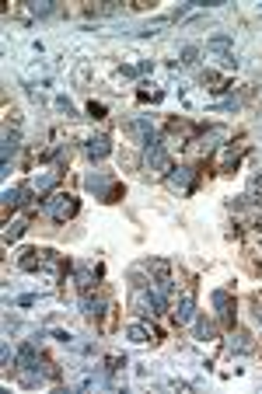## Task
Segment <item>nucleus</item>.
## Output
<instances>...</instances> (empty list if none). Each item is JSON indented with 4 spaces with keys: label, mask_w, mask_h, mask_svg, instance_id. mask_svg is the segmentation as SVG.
I'll return each instance as SVG.
<instances>
[{
    "label": "nucleus",
    "mask_w": 262,
    "mask_h": 394,
    "mask_svg": "<svg viewBox=\"0 0 262 394\" xmlns=\"http://www.w3.org/2000/svg\"><path fill=\"white\" fill-rule=\"evenodd\" d=\"M84 189L94 192V199H101V203H119V196H126V185H119L112 175H105V172L84 175Z\"/></svg>",
    "instance_id": "obj_1"
},
{
    "label": "nucleus",
    "mask_w": 262,
    "mask_h": 394,
    "mask_svg": "<svg viewBox=\"0 0 262 394\" xmlns=\"http://www.w3.org/2000/svg\"><path fill=\"white\" fill-rule=\"evenodd\" d=\"M42 209L52 216V223H67V220H74V216H77L81 203H77L70 192H52V196H46V199H42Z\"/></svg>",
    "instance_id": "obj_2"
},
{
    "label": "nucleus",
    "mask_w": 262,
    "mask_h": 394,
    "mask_svg": "<svg viewBox=\"0 0 262 394\" xmlns=\"http://www.w3.org/2000/svg\"><path fill=\"white\" fill-rule=\"evenodd\" d=\"M143 167H147V172H157V175H168L172 172V154H168V147L161 143V140H154V143H147L143 147Z\"/></svg>",
    "instance_id": "obj_3"
},
{
    "label": "nucleus",
    "mask_w": 262,
    "mask_h": 394,
    "mask_svg": "<svg viewBox=\"0 0 262 394\" xmlns=\"http://www.w3.org/2000/svg\"><path fill=\"white\" fill-rule=\"evenodd\" d=\"M210 304H214V311H217V321H221V328H234V297L228 293V290H214L210 293Z\"/></svg>",
    "instance_id": "obj_4"
},
{
    "label": "nucleus",
    "mask_w": 262,
    "mask_h": 394,
    "mask_svg": "<svg viewBox=\"0 0 262 394\" xmlns=\"http://www.w3.org/2000/svg\"><path fill=\"white\" fill-rule=\"evenodd\" d=\"M165 178H168V185H172L175 192H192V189H196L199 172H196V167H189V164H182V167H172V172H168Z\"/></svg>",
    "instance_id": "obj_5"
},
{
    "label": "nucleus",
    "mask_w": 262,
    "mask_h": 394,
    "mask_svg": "<svg viewBox=\"0 0 262 394\" xmlns=\"http://www.w3.org/2000/svg\"><path fill=\"white\" fill-rule=\"evenodd\" d=\"M140 147H147V143H154L157 140V129H154V123L150 119H143V116H137V119H130L126 126H123Z\"/></svg>",
    "instance_id": "obj_6"
},
{
    "label": "nucleus",
    "mask_w": 262,
    "mask_h": 394,
    "mask_svg": "<svg viewBox=\"0 0 262 394\" xmlns=\"http://www.w3.org/2000/svg\"><path fill=\"white\" fill-rule=\"evenodd\" d=\"M147 272H154V283L161 287L165 293H172V290H175V279H172V262H168V258H150V262H147Z\"/></svg>",
    "instance_id": "obj_7"
},
{
    "label": "nucleus",
    "mask_w": 262,
    "mask_h": 394,
    "mask_svg": "<svg viewBox=\"0 0 262 394\" xmlns=\"http://www.w3.org/2000/svg\"><path fill=\"white\" fill-rule=\"evenodd\" d=\"M32 192H35V185H11V189H4V216H11L14 209H21L32 199Z\"/></svg>",
    "instance_id": "obj_8"
},
{
    "label": "nucleus",
    "mask_w": 262,
    "mask_h": 394,
    "mask_svg": "<svg viewBox=\"0 0 262 394\" xmlns=\"http://www.w3.org/2000/svg\"><path fill=\"white\" fill-rule=\"evenodd\" d=\"M143 300H147V311H150V314H165V311H168V293L157 287L154 279L143 287Z\"/></svg>",
    "instance_id": "obj_9"
},
{
    "label": "nucleus",
    "mask_w": 262,
    "mask_h": 394,
    "mask_svg": "<svg viewBox=\"0 0 262 394\" xmlns=\"http://www.w3.org/2000/svg\"><path fill=\"white\" fill-rule=\"evenodd\" d=\"M112 304H109V297L105 293H98V297H91V293H81V311H84V318L88 321H98L105 311H109Z\"/></svg>",
    "instance_id": "obj_10"
},
{
    "label": "nucleus",
    "mask_w": 262,
    "mask_h": 394,
    "mask_svg": "<svg viewBox=\"0 0 262 394\" xmlns=\"http://www.w3.org/2000/svg\"><path fill=\"white\" fill-rule=\"evenodd\" d=\"M46 258H49L46 248H25V251L18 255V269H21V272H42Z\"/></svg>",
    "instance_id": "obj_11"
},
{
    "label": "nucleus",
    "mask_w": 262,
    "mask_h": 394,
    "mask_svg": "<svg viewBox=\"0 0 262 394\" xmlns=\"http://www.w3.org/2000/svg\"><path fill=\"white\" fill-rule=\"evenodd\" d=\"M172 318H175V324H189V321L196 318V290H185V293L179 297Z\"/></svg>",
    "instance_id": "obj_12"
},
{
    "label": "nucleus",
    "mask_w": 262,
    "mask_h": 394,
    "mask_svg": "<svg viewBox=\"0 0 262 394\" xmlns=\"http://www.w3.org/2000/svg\"><path fill=\"white\" fill-rule=\"evenodd\" d=\"M84 154L91 157V160H105L112 154V140L105 136V133H98V136H91V140H84Z\"/></svg>",
    "instance_id": "obj_13"
},
{
    "label": "nucleus",
    "mask_w": 262,
    "mask_h": 394,
    "mask_svg": "<svg viewBox=\"0 0 262 394\" xmlns=\"http://www.w3.org/2000/svg\"><path fill=\"white\" fill-rule=\"evenodd\" d=\"M126 339L143 346V342H157V331H150V324H143V321H133V324H126Z\"/></svg>",
    "instance_id": "obj_14"
},
{
    "label": "nucleus",
    "mask_w": 262,
    "mask_h": 394,
    "mask_svg": "<svg viewBox=\"0 0 262 394\" xmlns=\"http://www.w3.org/2000/svg\"><path fill=\"white\" fill-rule=\"evenodd\" d=\"M192 324H196V339H203V342L217 339V321H210L206 314H196V318H192Z\"/></svg>",
    "instance_id": "obj_15"
},
{
    "label": "nucleus",
    "mask_w": 262,
    "mask_h": 394,
    "mask_svg": "<svg viewBox=\"0 0 262 394\" xmlns=\"http://www.w3.org/2000/svg\"><path fill=\"white\" fill-rule=\"evenodd\" d=\"M228 349L245 356V353H252V349H255V342H252V335H248V331H241V328L234 331V328H231V342H228Z\"/></svg>",
    "instance_id": "obj_16"
},
{
    "label": "nucleus",
    "mask_w": 262,
    "mask_h": 394,
    "mask_svg": "<svg viewBox=\"0 0 262 394\" xmlns=\"http://www.w3.org/2000/svg\"><path fill=\"white\" fill-rule=\"evenodd\" d=\"M60 175H63V172H46V175L35 178V192H39V199H46V196L52 192V185L60 182Z\"/></svg>",
    "instance_id": "obj_17"
},
{
    "label": "nucleus",
    "mask_w": 262,
    "mask_h": 394,
    "mask_svg": "<svg viewBox=\"0 0 262 394\" xmlns=\"http://www.w3.org/2000/svg\"><path fill=\"white\" fill-rule=\"evenodd\" d=\"M25 231H28V220H25V216H21V220H8V227H4V245L18 241Z\"/></svg>",
    "instance_id": "obj_18"
},
{
    "label": "nucleus",
    "mask_w": 262,
    "mask_h": 394,
    "mask_svg": "<svg viewBox=\"0 0 262 394\" xmlns=\"http://www.w3.org/2000/svg\"><path fill=\"white\" fill-rule=\"evenodd\" d=\"M18 147H21V133H18V129H8V133H4V164L18 154Z\"/></svg>",
    "instance_id": "obj_19"
},
{
    "label": "nucleus",
    "mask_w": 262,
    "mask_h": 394,
    "mask_svg": "<svg viewBox=\"0 0 262 394\" xmlns=\"http://www.w3.org/2000/svg\"><path fill=\"white\" fill-rule=\"evenodd\" d=\"M199 45H182V52H179V63L182 67H192V63H199Z\"/></svg>",
    "instance_id": "obj_20"
},
{
    "label": "nucleus",
    "mask_w": 262,
    "mask_h": 394,
    "mask_svg": "<svg viewBox=\"0 0 262 394\" xmlns=\"http://www.w3.org/2000/svg\"><path fill=\"white\" fill-rule=\"evenodd\" d=\"M77 290H81V293H91V290H94V276H91V269H81V272H77Z\"/></svg>",
    "instance_id": "obj_21"
},
{
    "label": "nucleus",
    "mask_w": 262,
    "mask_h": 394,
    "mask_svg": "<svg viewBox=\"0 0 262 394\" xmlns=\"http://www.w3.org/2000/svg\"><path fill=\"white\" fill-rule=\"evenodd\" d=\"M231 45H234L231 35H214V39H206V49H221V52H228Z\"/></svg>",
    "instance_id": "obj_22"
},
{
    "label": "nucleus",
    "mask_w": 262,
    "mask_h": 394,
    "mask_svg": "<svg viewBox=\"0 0 262 394\" xmlns=\"http://www.w3.org/2000/svg\"><path fill=\"white\" fill-rule=\"evenodd\" d=\"M57 112H63L67 119H70V116H77V108H74V105H70V98H63V94L57 98Z\"/></svg>",
    "instance_id": "obj_23"
},
{
    "label": "nucleus",
    "mask_w": 262,
    "mask_h": 394,
    "mask_svg": "<svg viewBox=\"0 0 262 394\" xmlns=\"http://www.w3.org/2000/svg\"><path fill=\"white\" fill-rule=\"evenodd\" d=\"M217 60H221V67H224V70H238V56H234V52H221Z\"/></svg>",
    "instance_id": "obj_24"
},
{
    "label": "nucleus",
    "mask_w": 262,
    "mask_h": 394,
    "mask_svg": "<svg viewBox=\"0 0 262 394\" xmlns=\"http://www.w3.org/2000/svg\"><path fill=\"white\" fill-rule=\"evenodd\" d=\"M88 116L91 119H105V105L101 101H88Z\"/></svg>",
    "instance_id": "obj_25"
},
{
    "label": "nucleus",
    "mask_w": 262,
    "mask_h": 394,
    "mask_svg": "<svg viewBox=\"0 0 262 394\" xmlns=\"http://www.w3.org/2000/svg\"><path fill=\"white\" fill-rule=\"evenodd\" d=\"M52 339H57V342H63V346H74V335H70V331H63V328H57V331H52Z\"/></svg>",
    "instance_id": "obj_26"
},
{
    "label": "nucleus",
    "mask_w": 262,
    "mask_h": 394,
    "mask_svg": "<svg viewBox=\"0 0 262 394\" xmlns=\"http://www.w3.org/2000/svg\"><path fill=\"white\" fill-rule=\"evenodd\" d=\"M105 363H109V370H119V366H126V360H119V356H109Z\"/></svg>",
    "instance_id": "obj_27"
},
{
    "label": "nucleus",
    "mask_w": 262,
    "mask_h": 394,
    "mask_svg": "<svg viewBox=\"0 0 262 394\" xmlns=\"http://www.w3.org/2000/svg\"><path fill=\"white\" fill-rule=\"evenodd\" d=\"M252 189H262V172H259V175L252 178Z\"/></svg>",
    "instance_id": "obj_28"
},
{
    "label": "nucleus",
    "mask_w": 262,
    "mask_h": 394,
    "mask_svg": "<svg viewBox=\"0 0 262 394\" xmlns=\"http://www.w3.org/2000/svg\"><path fill=\"white\" fill-rule=\"evenodd\" d=\"M255 324L262 328V307H255Z\"/></svg>",
    "instance_id": "obj_29"
}]
</instances>
